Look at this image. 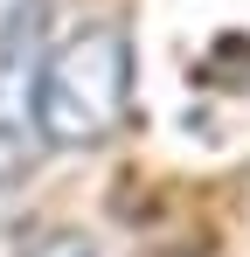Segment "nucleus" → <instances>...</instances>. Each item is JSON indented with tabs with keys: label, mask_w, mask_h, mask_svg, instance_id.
<instances>
[{
	"label": "nucleus",
	"mask_w": 250,
	"mask_h": 257,
	"mask_svg": "<svg viewBox=\"0 0 250 257\" xmlns=\"http://www.w3.org/2000/svg\"><path fill=\"white\" fill-rule=\"evenodd\" d=\"M28 104L42 146H70V153L104 146L132 111V35L118 21H77L63 42L35 56Z\"/></svg>",
	"instance_id": "nucleus-1"
},
{
	"label": "nucleus",
	"mask_w": 250,
	"mask_h": 257,
	"mask_svg": "<svg viewBox=\"0 0 250 257\" xmlns=\"http://www.w3.org/2000/svg\"><path fill=\"white\" fill-rule=\"evenodd\" d=\"M28 77H35V49L0 56V188L28 181L42 160V125H35V104H28Z\"/></svg>",
	"instance_id": "nucleus-2"
},
{
	"label": "nucleus",
	"mask_w": 250,
	"mask_h": 257,
	"mask_svg": "<svg viewBox=\"0 0 250 257\" xmlns=\"http://www.w3.org/2000/svg\"><path fill=\"white\" fill-rule=\"evenodd\" d=\"M14 257H104V250H97V236H83L70 222H35L14 236Z\"/></svg>",
	"instance_id": "nucleus-3"
},
{
	"label": "nucleus",
	"mask_w": 250,
	"mask_h": 257,
	"mask_svg": "<svg viewBox=\"0 0 250 257\" xmlns=\"http://www.w3.org/2000/svg\"><path fill=\"white\" fill-rule=\"evenodd\" d=\"M42 7L49 0H0V56H21L42 35Z\"/></svg>",
	"instance_id": "nucleus-4"
}]
</instances>
